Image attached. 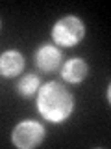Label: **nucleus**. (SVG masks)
<instances>
[{"instance_id":"f03ea898","label":"nucleus","mask_w":111,"mask_h":149,"mask_svg":"<svg viewBox=\"0 0 111 149\" xmlns=\"http://www.w3.org/2000/svg\"><path fill=\"white\" fill-rule=\"evenodd\" d=\"M54 45L59 49H71V47L80 45L85 37V22L78 15H63L54 22L52 30H50Z\"/></svg>"},{"instance_id":"39448f33","label":"nucleus","mask_w":111,"mask_h":149,"mask_svg":"<svg viewBox=\"0 0 111 149\" xmlns=\"http://www.w3.org/2000/svg\"><path fill=\"white\" fill-rule=\"evenodd\" d=\"M26 67V58L21 50L8 49L0 54V77L18 78Z\"/></svg>"},{"instance_id":"1a4fd4ad","label":"nucleus","mask_w":111,"mask_h":149,"mask_svg":"<svg viewBox=\"0 0 111 149\" xmlns=\"http://www.w3.org/2000/svg\"><path fill=\"white\" fill-rule=\"evenodd\" d=\"M0 30H2V19H0Z\"/></svg>"},{"instance_id":"f257e3e1","label":"nucleus","mask_w":111,"mask_h":149,"mask_svg":"<svg viewBox=\"0 0 111 149\" xmlns=\"http://www.w3.org/2000/svg\"><path fill=\"white\" fill-rule=\"evenodd\" d=\"M35 108L46 123L63 125L74 114L76 101L65 84L50 80L46 84H41L35 95Z\"/></svg>"},{"instance_id":"7ed1b4c3","label":"nucleus","mask_w":111,"mask_h":149,"mask_svg":"<svg viewBox=\"0 0 111 149\" xmlns=\"http://www.w3.org/2000/svg\"><path fill=\"white\" fill-rule=\"evenodd\" d=\"M46 140V127L35 119H22L11 130V143L17 149H35Z\"/></svg>"},{"instance_id":"423d86ee","label":"nucleus","mask_w":111,"mask_h":149,"mask_svg":"<svg viewBox=\"0 0 111 149\" xmlns=\"http://www.w3.org/2000/svg\"><path fill=\"white\" fill-rule=\"evenodd\" d=\"M89 73H91L89 63L83 58H80V56L63 62L61 69H59V74H61L63 82L74 84V86H76V84H82L85 78H89Z\"/></svg>"},{"instance_id":"0eeeda50","label":"nucleus","mask_w":111,"mask_h":149,"mask_svg":"<svg viewBox=\"0 0 111 149\" xmlns=\"http://www.w3.org/2000/svg\"><path fill=\"white\" fill-rule=\"evenodd\" d=\"M41 88V78L35 73H28V74H21L15 82V93L22 99H32L37 95Z\"/></svg>"},{"instance_id":"6e6552de","label":"nucleus","mask_w":111,"mask_h":149,"mask_svg":"<svg viewBox=\"0 0 111 149\" xmlns=\"http://www.w3.org/2000/svg\"><path fill=\"white\" fill-rule=\"evenodd\" d=\"M106 102H111V84L108 82V86H106Z\"/></svg>"},{"instance_id":"20e7f679","label":"nucleus","mask_w":111,"mask_h":149,"mask_svg":"<svg viewBox=\"0 0 111 149\" xmlns=\"http://www.w3.org/2000/svg\"><path fill=\"white\" fill-rule=\"evenodd\" d=\"M34 63L41 73H58L63 65V52L54 43H41L34 52Z\"/></svg>"}]
</instances>
